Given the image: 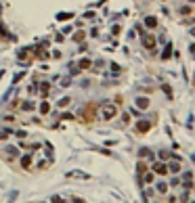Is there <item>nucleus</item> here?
I'll list each match as a JSON object with an SVG mask.
<instances>
[{"label": "nucleus", "instance_id": "f257e3e1", "mask_svg": "<svg viewBox=\"0 0 195 203\" xmlns=\"http://www.w3.org/2000/svg\"><path fill=\"white\" fill-rule=\"evenodd\" d=\"M99 113H101V119H103V121H111V119L118 117L120 109H118V105H113V103H105Z\"/></svg>", "mask_w": 195, "mask_h": 203}, {"label": "nucleus", "instance_id": "aec40b11", "mask_svg": "<svg viewBox=\"0 0 195 203\" xmlns=\"http://www.w3.org/2000/svg\"><path fill=\"white\" fill-rule=\"evenodd\" d=\"M139 155H141V157H149V159L153 157V153H151L149 149H141V151H139Z\"/></svg>", "mask_w": 195, "mask_h": 203}, {"label": "nucleus", "instance_id": "c85d7f7f", "mask_svg": "<svg viewBox=\"0 0 195 203\" xmlns=\"http://www.w3.org/2000/svg\"><path fill=\"white\" fill-rule=\"evenodd\" d=\"M50 203H63V199H61V197H53V199H50Z\"/></svg>", "mask_w": 195, "mask_h": 203}, {"label": "nucleus", "instance_id": "5701e85b", "mask_svg": "<svg viewBox=\"0 0 195 203\" xmlns=\"http://www.w3.org/2000/svg\"><path fill=\"white\" fill-rule=\"evenodd\" d=\"M4 121H7V124H15L17 117H15V115H4Z\"/></svg>", "mask_w": 195, "mask_h": 203}, {"label": "nucleus", "instance_id": "9d476101", "mask_svg": "<svg viewBox=\"0 0 195 203\" xmlns=\"http://www.w3.org/2000/svg\"><path fill=\"white\" fill-rule=\"evenodd\" d=\"M143 25L149 29H155L157 27V17H153V15H147L145 19H143Z\"/></svg>", "mask_w": 195, "mask_h": 203}, {"label": "nucleus", "instance_id": "c756f323", "mask_svg": "<svg viewBox=\"0 0 195 203\" xmlns=\"http://www.w3.org/2000/svg\"><path fill=\"white\" fill-rule=\"evenodd\" d=\"M53 57H55V59H61V50H53Z\"/></svg>", "mask_w": 195, "mask_h": 203}, {"label": "nucleus", "instance_id": "a211bd4d", "mask_svg": "<svg viewBox=\"0 0 195 203\" xmlns=\"http://www.w3.org/2000/svg\"><path fill=\"white\" fill-rule=\"evenodd\" d=\"M71 103V97H63L61 101H57V107H67Z\"/></svg>", "mask_w": 195, "mask_h": 203}, {"label": "nucleus", "instance_id": "b1692460", "mask_svg": "<svg viewBox=\"0 0 195 203\" xmlns=\"http://www.w3.org/2000/svg\"><path fill=\"white\" fill-rule=\"evenodd\" d=\"M122 124H130V115L128 113H122Z\"/></svg>", "mask_w": 195, "mask_h": 203}, {"label": "nucleus", "instance_id": "1a4fd4ad", "mask_svg": "<svg viewBox=\"0 0 195 203\" xmlns=\"http://www.w3.org/2000/svg\"><path fill=\"white\" fill-rule=\"evenodd\" d=\"M168 166V174H178L182 170V166H181V161L178 159H174V161H170V163H166Z\"/></svg>", "mask_w": 195, "mask_h": 203}, {"label": "nucleus", "instance_id": "473e14b6", "mask_svg": "<svg viewBox=\"0 0 195 203\" xmlns=\"http://www.w3.org/2000/svg\"><path fill=\"white\" fill-rule=\"evenodd\" d=\"M191 48H193V55H195V44H193V46H191Z\"/></svg>", "mask_w": 195, "mask_h": 203}, {"label": "nucleus", "instance_id": "2eb2a0df", "mask_svg": "<svg viewBox=\"0 0 195 203\" xmlns=\"http://www.w3.org/2000/svg\"><path fill=\"white\" fill-rule=\"evenodd\" d=\"M143 182H145V184H153L155 182V174L153 172H145V174H143Z\"/></svg>", "mask_w": 195, "mask_h": 203}, {"label": "nucleus", "instance_id": "f8f14e48", "mask_svg": "<svg viewBox=\"0 0 195 203\" xmlns=\"http://www.w3.org/2000/svg\"><path fill=\"white\" fill-rule=\"evenodd\" d=\"M136 107H139V109H149V98L147 97H136Z\"/></svg>", "mask_w": 195, "mask_h": 203}, {"label": "nucleus", "instance_id": "0eeeda50", "mask_svg": "<svg viewBox=\"0 0 195 203\" xmlns=\"http://www.w3.org/2000/svg\"><path fill=\"white\" fill-rule=\"evenodd\" d=\"M32 159H34V157H32V153H25V155H21V157H19V163H21V168H23V170H29V168H32Z\"/></svg>", "mask_w": 195, "mask_h": 203}, {"label": "nucleus", "instance_id": "dca6fc26", "mask_svg": "<svg viewBox=\"0 0 195 203\" xmlns=\"http://www.w3.org/2000/svg\"><path fill=\"white\" fill-rule=\"evenodd\" d=\"M84 38H86V32H84V29H80V32H76V34L71 36V40H74V42H82Z\"/></svg>", "mask_w": 195, "mask_h": 203}, {"label": "nucleus", "instance_id": "423d86ee", "mask_svg": "<svg viewBox=\"0 0 195 203\" xmlns=\"http://www.w3.org/2000/svg\"><path fill=\"white\" fill-rule=\"evenodd\" d=\"M38 111H40V115H49L50 111H53V105H50L49 98H42L40 103H38V107H36Z\"/></svg>", "mask_w": 195, "mask_h": 203}, {"label": "nucleus", "instance_id": "39448f33", "mask_svg": "<svg viewBox=\"0 0 195 203\" xmlns=\"http://www.w3.org/2000/svg\"><path fill=\"white\" fill-rule=\"evenodd\" d=\"M143 46H145L147 50H155V46H157L155 36L153 34H143Z\"/></svg>", "mask_w": 195, "mask_h": 203}, {"label": "nucleus", "instance_id": "6ab92c4d", "mask_svg": "<svg viewBox=\"0 0 195 203\" xmlns=\"http://www.w3.org/2000/svg\"><path fill=\"white\" fill-rule=\"evenodd\" d=\"M178 201L181 203H189V191H182L181 195H178Z\"/></svg>", "mask_w": 195, "mask_h": 203}, {"label": "nucleus", "instance_id": "9b49d317", "mask_svg": "<svg viewBox=\"0 0 195 203\" xmlns=\"http://www.w3.org/2000/svg\"><path fill=\"white\" fill-rule=\"evenodd\" d=\"M92 67V61L88 59V57H84V59H80V63H78V69L82 71V69H90Z\"/></svg>", "mask_w": 195, "mask_h": 203}, {"label": "nucleus", "instance_id": "72a5a7b5", "mask_svg": "<svg viewBox=\"0 0 195 203\" xmlns=\"http://www.w3.org/2000/svg\"><path fill=\"white\" fill-rule=\"evenodd\" d=\"M189 203H195V201H189Z\"/></svg>", "mask_w": 195, "mask_h": 203}, {"label": "nucleus", "instance_id": "4be33fe9", "mask_svg": "<svg viewBox=\"0 0 195 203\" xmlns=\"http://www.w3.org/2000/svg\"><path fill=\"white\" fill-rule=\"evenodd\" d=\"M145 172H149V170H147V163L145 161H139V174H145Z\"/></svg>", "mask_w": 195, "mask_h": 203}, {"label": "nucleus", "instance_id": "393cba45", "mask_svg": "<svg viewBox=\"0 0 195 203\" xmlns=\"http://www.w3.org/2000/svg\"><path fill=\"white\" fill-rule=\"evenodd\" d=\"M178 201V197L176 195H168V203H176Z\"/></svg>", "mask_w": 195, "mask_h": 203}, {"label": "nucleus", "instance_id": "6e6552de", "mask_svg": "<svg viewBox=\"0 0 195 203\" xmlns=\"http://www.w3.org/2000/svg\"><path fill=\"white\" fill-rule=\"evenodd\" d=\"M155 191H157V195H168V193H170V184H168L166 180H160L155 184Z\"/></svg>", "mask_w": 195, "mask_h": 203}, {"label": "nucleus", "instance_id": "20e7f679", "mask_svg": "<svg viewBox=\"0 0 195 203\" xmlns=\"http://www.w3.org/2000/svg\"><path fill=\"white\" fill-rule=\"evenodd\" d=\"M36 103L32 101V98H25V101H21L19 103V109H21V113H34L36 111Z\"/></svg>", "mask_w": 195, "mask_h": 203}, {"label": "nucleus", "instance_id": "cd10ccee", "mask_svg": "<svg viewBox=\"0 0 195 203\" xmlns=\"http://www.w3.org/2000/svg\"><path fill=\"white\" fill-rule=\"evenodd\" d=\"M160 157H162V159H164V161H166L168 157H170V153H166V151H160Z\"/></svg>", "mask_w": 195, "mask_h": 203}, {"label": "nucleus", "instance_id": "2f4dec72", "mask_svg": "<svg viewBox=\"0 0 195 203\" xmlns=\"http://www.w3.org/2000/svg\"><path fill=\"white\" fill-rule=\"evenodd\" d=\"M187 2H189V4H195V0H187Z\"/></svg>", "mask_w": 195, "mask_h": 203}, {"label": "nucleus", "instance_id": "7c9ffc66", "mask_svg": "<svg viewBox=\"0 0 195 203\" xmlns=\"http://www.w3.org/2000/svg\"><path fill=\"white\" fill-rule=\"evenodd\" d=\"M71 203H84L82 199H78V197H74V199H71Z\"/></svg>", "mask_w": 195, "mask_h": 203}, {"label": "nucleus", "instance_id": "412c9836", "mask_svg": "<svg viewBox=\"0 0 195 203\" xmlns=\"http://www.w3.org/2000/svg\"><path fill=\"white\" fill-rule=\"evenodd\" d=\"M13 134L17 136V138H28V132H25V130H17V132L13 130Z\"/></svg>", "mask_w": 195, "mask_h": 203}, {"label": "nucleus", "instance_id": "7ed1b4c3", "mask_svg": "<svg viewBox=\"0 0 195 203\" xmlns=\"http://www.w3.org/2000/svg\"><path fill=\"white\" fill-rule=\"evenodd\" d=\"M151 172H153L155 176L166 178V176H168V166H166V161H155L153 166H151Z\"/></svg>", "mask_w": 195, "mask_h": 203}, {"label": "nucleus", "instance_id": "bb28decb", "mask_svg": "<svg viewBox=\"0 0 195 203\" xmlns=\"http://www.w3.org/2000/svg\"><path fill=\"white\" fill-rule=\"evenodd\" d=\"M120 29H122L120 25H113V27H111V34H113V36H118V34H120Z\"/></svg>", "mask_w": 195, "mask_h": 203}, {"label": "nucleus", "instance_id": "4468645a", "mask_svg": "<svg viewBox=\"0 0 195 203\" xmlns=\"http://www.w3.org/2000/svg\"><path fill=\"white\" fill-rule=\"evenodd\" d=\"M178 13H181L182 17H189V15H193V7H191V4H185V7L178 8Z\"/></svg>", "mask_w": 195, "mask_h": 203}, {"label": "nucleus", "instance_id": "f3484780", "mask_svg": "<svg viewBox=\"0 0 195 203\" xmlns=\"http://www.w3.org/2000/svg\"><path fill=\"white\" fill-rule=\"evenodd\" d=\"M170 57H172V46H170V44H168L166 48H164V52H162V59H164V61H166V59H170Z\"/></svg>", "mask_w": 195, "mask_h": 203}, {"label": "nucleus", "instance_id": "a878e982", "mask_svg": "<svg viewBox=\"0 0 195 203\" xmlns=\"http://www.w3.org/2000/svg\"><path fill=\"white\" fill-rule=\"evenodd\" d=\"M61 117H63V119H74V115H71L69 111H63V115H61Z\"/></svg>", "mask_w": 195, "mask_h": 203}, {"label": "nucleus", "instance_id": "ddd939ff", "mask_svg": "<svg viewBox=\"0 0 195 203\" xmlns=\"http://www.w3.org/2000/svg\"><path fill=\"white\" fill-rule=\"evenodd\" d=\"M49 90H50V84H49V82H42V84H40V94H42V98H49Z\"/></svg>", "mask_w": 195, "mask_h": 203}, {"label": "nucleus", "instance_id": "f03ea898", "mask_svg": "<svg viewBox=\"0 0 195 203\" xmlns=\"http://www.w3.org/2000/svg\"><path fill=\"white\" fill-rule=\"evenodd\" d=\"M151 128H153V124H151L149 119H139V121L134 124V132L136 134H147Z\"/></svg>", "mask_w": 195, "mask_h": 203}]
</instances>
